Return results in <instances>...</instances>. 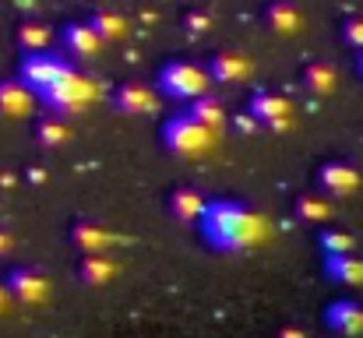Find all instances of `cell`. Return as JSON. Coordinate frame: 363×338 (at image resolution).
Returning a JSON list of instances; mask_svg holds the SVG:
<instances>
[{"label":"cell","instance_id":"cell-20","mask_svg":"<svg viewBox=\"0 0 363 338\" xmlns=\"http://www.w3.org/2000/svg\"><path fill=\"white\" fill-rule=\"evenodd\" d=\"M187 116H191V120H198V123H201V127H208V130H219V127L226 123V110H223V103H219L216 96H208V92L187 103Z\"/></svg>","mask_w":363,"mask_h":338},{"label":"cell","instance_id":"cell-18","mask_svg":"<svg viewBox=\"0 0 363 338\" xmlns=\"http://www.w3.org/2000/svg\"><path fill=\"white\" fill-rule=\"evenodd\" d=\"M113 275H117V264L106 254H85L78 261V278L85 286H106V282H113Z\"/></svg>","mask_w":363,"mask_h":338},{"label":"cell","instance_id":"cell-17","mask_svg":"<svg viewBox=\"0 0 363 338\" xmlns=\"http://www.w3.org/2000/svg\"><path fill=\"white\" fill-rule=\"evenodd\" d=\"M335 85H339V74H335L332 64H325V60H311V64L303 67V89H307L311 96H332Z\"/></svg>","mask_w":363,"mask_h":338},{"label":"cell","instance_id":"cell-32","mask_svg":"<svg viewBox=\"0 0 363 338\" xmlns=\"http://www.w3.org/2000/svg\"><path fill=\"white\" fill-rule=\"evenodd\" d=\"M4 310H7V289L0 286V314H4Z\"/></svg>","mask_w":363,"mask_h":338},{"label":"cell","instance_id":"cell-27","mask_svg":"<svg viewBox=\"0 0 363 338\" xmlns=\"http://www.w3.org/2000/svg\"><path fill=\"white\" fill-rule=\"evenodd\" d=\"M342 39H346V46H353L360 53L363 50V14H353V18L342 21Z\"/></svg>","mask_w":363,"mask_h":338},{"label":"cell","instance_id":"cell-7","mask_svg":"<svg viewBox=\"0 0 363 338\" xmlns=\"http://www.w3.org/2000/svg\"><path fill=\"white\" fill-rule=\"evenodd\" d=\"M4 289H7V296H14L21 303H46V296H50V282L32 268H11Z\"/></svg>","mask_w":363,"mask_h":338},{"label":"cell","instance_id":"cell-1","mask_svg":"<svg viewBox=\"0 0 363 338\" xmlns=\"http://www.w3.org/2000/svg\"><path fill=\"white\" fill-rule=\"evenodd\" d=\"M198 229H201V240L212 250H226V254L257 243L261 232H264L261 219L250 208H243L240 201H226V198L205 201V208L198 215Z\"/></svg>","mask_w":363,"mask_h":338},{"label":"cell","instance_id":"cell-3","mask_svg":"<svg viewBox=\"0 0 363 338\" xmlns=\"http://www.w3.org/2000/svg\"><path fill=\"white\" fill-rule=\"evenodd\" d=\"M155 85H159V96L166 99H177V103H191L198 96H205L212 89V78L205 67L198 64H187V60H166L155 74Z\"/></svg>","mask_w":363,"mask_h":338},{"label":"cell","instance_id":"cell-10","mask_svg":"<svg viewBox=\"0 0 363 338\" xmlns=\"http://www.w3.org/2000/svg\"><path fill=\"white\" fill-rule=\"evenodd\" d=\"M325 328L335 335H363V307L357 300H335L325 307Z\"/></svg>","mask_w":363,"mask_h":338},{"label":"cell","instance_id":"cell-29","mask_svg":"<svg viewBox=\"0 0 363 338\" xmlns=\"http://www.w3.org/2000/svg\"><path fill=\"white\" fill-rule=\"evenodd\" d=\"M25 176H28V184H46V169L43 166H28Z\"/></svg>","mask_w":363,"mask_h":338},{"label":"cell","instance_id":"cell-23","mask_svg":"<svg viewBox=\"0 0 363 338\" xmlns=\"http://www.w3.org/2000/svg\"><path fill=\"white\" fill-rule=\"evenodd\" d=\"M35 137H39V145H46V148H60V145L71 137V127H67L64 116L46 113V116H39V123H35Z\"/></svg>","mask_w":363,"mask_h":338},{"label":"cell","instance_id":"cell-26","mask_svg":"<svg viewBox=\"0 0 363 338\" xmlns=\"http://www.w3.org/2000/svg\"><path fill=\"white\" fill-rule=\"evenodd\" d=\"M208 28H212V14L208 11H187L184 14V32L187 35L201 39V35H208Z\"/></svg>","mask_w":363,"mask_h":338},{"label":"cell","instance_id":"cell-33","mask_svg":"<svg viewBox=\"0 0 363 338\" xmlns=\"http://www.w3.org/2000/svg\"><path fill=\"white\" fill-rule=\"evenodd\" d=\"M357 71H360V78H363V50H360V57H357Z\"/></svg>","mask_w":363,"mask_h":338},{"label":"cell","instance_id":"cell-2","mask_svg":"<svg viewBox=\"0 0 363 338\" xmlns=\"http://www.w3.org/2000/svg\"><path fill=\"white\" fill-rule=\"evenodd\" d=\"M96 96H99L96 81H92V78H85L82 71H71V74L57 78L53 85H46V89H39V92H35V99H39L50 113H57V116L82 113L92 99H96Z\"/></svg>","mask_w":363,"mask_h":338},{"label":"cell","instance_id":"cell-12","mask_svg":"<svg viewBox=\"0 0 363 338\" xmlns=\"http://www.w3.org/2000/svg\"><path fill=\"white\" fill-rule=\"evenodd\" d=\"M318 184L328 194L346 198V194L360 191L363 180H360V173H357V166H350V162H325V166H318Z\"/></svg>","mask_w":363,"mask_h":338},{"label":"cell","instance_id":"cell-19","mask_svg":"<svg viewBox=\"0 0 363 338\" xmlns=\"http://www.w3.org/2000/svg\"><path fill=\"white\" fill-rule=\"evenodd\" d=\"M205 201H208V198H201L194 187H177V191L169 194V212H173V219H180V222H198Z\"/></svg>","mask_w":363,"mask_h":338},{"label":"cell","instance_id":"cell-14","mask_svg":"<svg viewBox=\"0 0 363 338\" xmlns=\"http://www.w3.org/2000/svg\"><path fill=\"white\" fill-rule=\"evenodd\" d=\"M35 92L28 89V85H21L18 78H7V81H0V113L4 116H32L35 110Z\"/></svg>","mask_w":363,"mask_h":338},{"label":"cell","instance_id":"cell-31","mask_svg":"<svg viewBox=\"0 0 363 338\" xmlns=\"http://www.w3.org/2000/svg\"><path fill=\"white\" fill-rule=\"evenodd\" d=\"M7 250H11V236H7V232H4V229H0V257H4V254H7Z\"/></svg>","mask_w":363,"mask_h":338},{"label":"cell","instance_id":"cell-13","mask_svg":"<svg viewBox=\"0 0 363 338\" xmlns=\"http://www.w3.org/2000/svg\"><path fill=\"white\" fill-rule=\"evenodd\" d=\"M67 240H71L82 254H106V250L113 247V232H110V229H103L99 222H89V219L71 222Z\"/></svg>","mask_w":363,"mask_h":338},{"label":"cell","instance_id":"cell-9","mask_svg":"<svg viewBox=\"0 0 363 338\" xmlns=\"http://www.w3.org/2000/svg\"><path fill=\"white\" fill-rule=\"evenodd\" d=\"M60 43H64V50L74 60H92L103 50V39H99V32L89 21H67L64 32H60Z\"/></svg>","mask_w":363,"mask_h":338},{"label":"cell","instance_id":"cell-8","mask_svg":"<svg viewBox=\"0 0 363 338\" xmlns=\"http://www.w3.org/2000/svg\"><path fill=\"white\" fill-rule=\"evenodd\" d=\"M113 106L127 116H148V113L159 110V92L152 85H141V81H127L113 92Z\"/></svg>","mask_w":363,"mask_h":338},{"label":"cell","instance_id":"cell-5","mask_svg":"<svg viewBox=\"0 0 363 338\" xmlns=\"http://www.w3.org/2000/svg\"><path fill=\"white\" fill-rule=\"evenodd\" d=\"M71 71H74V60H71V57H60V53H53V50H32V53H25L21 64H18V81L28 85L32 92H39V89L53 85L57 78H64V74H71Z\"/></svg>","mask_w":363,"mask_h":338},{"label":"cell","instance_id":"cell-16","mask_svg":"<svg viewBox=\"0 0 363 338\" xmlns=\"http://www.w3.org/2000/svg\"><path fill=\"white\" fill-rule=\"evenodd\" d=\"M325 275L342 286H363V261L357 254H325Z\"/></svg>","mask_w":363,"mask_h":338},{"label":"cell","instance_id":"cell-28","mask_svg":"<svg viewBox=\"0 0 363 338\" xmlns=\"http://www.w3.org/2000/svg\"><path fill=\"white\" fill-rule=\"evenodd\" d=\"M233 127H237V130H240V134H254V130H257V127H261V123H257V120H254V116H250V113H240V116H237V120H233Z\"/></svg>","mask_w":363,"mask_h":338},{"label":"cell","instance_id":"cell-4","mask_svg":"<svg viewBox=\"0 0 363 338\" xmlns=\"http://www.w3.org/2000/svg\"><path fill=\"white\" fill-rule=\"evenodd\" d=\"M212 145H216V130L201 127L187 113H177V116H169L162 123V148L180 155V159H194V155L208 152Z\"/></svg>","mask_w":363,"mask_h":338},{"label":"cell","instance_id":"cell-21","mask_svg":"<svg viewBox=\"0 0 363 338\" xmlns=\"http://www.w3.org/2000/svg\"><path fill=\"white\" fill-rule=\"evenodd\" d=\"M89 25L99 32L103 43H117V39L127 35V28H130V21H127L123 14H117V11H110V7H99V11L89 18Z\"/></svg>","mask_w":363,"mask_h":338},{"label":"cell","instance_id":"cell-25","mask_svg":"<svg viewBox=\"0 0 363 338\" xmlns=\"http://www.w3.org/2000/svg\"><path fill=\"white\" fill-rule=\"evenodd\" d=\"M318 243H321L325 254H353L357 250V240L350 232H342V229H321Z\"/></svg>","mask_w":363,"mask_h":338},{"label":"cell","instance_id":"cell-15","mask_svg":"<svg viewBox=\"0 0 363 338\" xmlns=\"http://www.w3.org/2000/svg\"><path fill=\"white\" fill-rule=\"evenodd\" d=\"M264 25L275 32V35H296V32H303V14L296 11V4H289V0H272L268 7H264Z\"/></svg>","mask_w":363,"mask_h":338},{"label":"cell","instance_id":"cell-11","mask_svg":"<svg viewBox=\"0 0 363 338\" xmlns=\"http://www.w3.org/2000/svg\"><path fill=\"white\" fill-rule=\"evenodd\" d=\"M208 78L216 81V85H240L250 78V60L243 57V53H233V50H223V53H216L212 60H208Z\"/></svg>","mask_w":363,"mask_h":338},{"label":"cell","instance_id":"cell-6","mask_svg":"<svg viewBox=\"0 0 363 338\" xmlns=\"http://www.w3.org/2000/svg\"><path fill=\"white\" fill-rule=\"evenodd\" d=\"M247 113L268 130H289V123H293V103L286 96H279V92H268V89H254L250 92Z\"/></svg>","mask_w":363,"mask_h":338},{"label":"cell","instance_id":"cell-30","mask_svg":"<svg viewBox=\"0 0 363 338\" xmlns=\"http://www.w3.org/2000/svg\"><path fill=\"white\" fill-rule=\"evenodd\" d=\"M279 338H307L300 328H293V325H286V328H279Z\"/></svg>","mask_w":363,"mask_h":338},{"label":"cell","instance_id":"cell-22","mask_svg":"<svg viewBox=\"0 0 363 338\" xmlns=\"http://www.w3.org/2000/svg\"><path fill=\"white\" fill-rule=\"evenodd\" d=\"M14 39H18L21 53L50 50V43H53V28H50V25H43V21H21V25H18V32H14Z\"/></svg>","mask_w":363,"mask_h":338},{"label":"cell","instance_id":"cell-24","mask_svg":"<svg viewBox=\"0 0 363 338\" xmlns=\"http://www.w3.org/2000/svg\"><path fill=\"white\" fill-rule=\"evenodd\" d=\"M293 212H296L303 222H328V219H332V205H328L325 198H314V194H307V198H296Z\"/></svg>","mask_w":363,"mask_h":338}]
</instances>
